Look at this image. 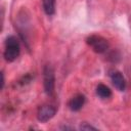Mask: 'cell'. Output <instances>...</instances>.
<instances>
[{"mask_svg": "<svg viewBox=\"0 0 131 131\" xmlns=\"http://www.w3.org/2000/svg\"><path fill=\"white\" fill-rule=\"evenodd\" d=\"M80 129L81 130H96V127H94L92 125H89L88 123L84 122V123H82L80 125Z\"/></svg>", "mask_w": 131, "mask_h": 131, "instance_id": "obj_9", "label": "cell"}, {"mask_svg": "<svg viewBox=\"0 0 131 131\" xmlns=\"http://www.w3.org/2000/svg\"><path fill=\"white\" fill-rule=\"evenodd\" d=\"M96 94H97V96H99L102 99H107L112 96V91L106 85L99 84L96 87Z\"/></svg>", "mask_w": 131, "mask_h": 131, "instance_id": "obj_8", "label": "cell"}, {"mask_svg": "<svg viewBox=\"0 0 131 131\" xmlns=\"http://www.w3.org/2000/svg\"><path fill=\"white\" fill-rule=\"evenodd\" d=\"M85 101H86V97L83 94H77L74 97H72L71 100L69 101V107L73 112H78L83 107Z\"/></svg>", "mask_w": 131, "mask_h": 131, "instance_id": "obj_6", "label": "cell"}, {"mask_svg": "<svg viewBox=\"0 0 131 131\" xmlns=\"http://www.w3.org/2000/svg\"><path fill=\"white\" fill-rule=\"evenodd\" d=\"M55 4H56V0H42L43 10L49 16L55 13Z\"/></svg>", "mask_w": 131, "mask_h": 131, "instance_id": "obj_7", "label": "cell"}, {"mask_svg": "<svg viewBox=\"0 0 131 131\" xmlns=\"http://www.w3.org/2000/svg\"><path fill=\"white\" fill-rule=\"evenodd\" d=\"M56 107L51 104H44L38 108L37 112V119L41 123H45L51 120L56 114Z\"/></svg>", "mask_w": 131, "mask_h": 131, "instance_id": "obj_4", "label": "cell"}, {"mask_svg": "<svg viewBox=\"0 0 131 131\" xmlns=\"http://www.w3.org/2000/svg\"><path fill=\"white\" fill-rule=\"evenodd\" d=\"M43 85L44 91L47 95L51 96L54 93V86H55V76L52 67L45 66L43 70Z\"/></svg>", "mask_w": 131, "mask_h": 131, "instance_id": "obj_3", "label": "cell"}, {"mask_svg": "<svg viewBox=\"0 0 131 131\" xmlns=\"http://www.w3.org/2000/svg\"><path fill=\"white\" fill-rule=\"evenodd\" d=\"M108 76H110V79H111L113 85L119 91H125L127 83H126V80H125V78L121 72H119L117 70H110Z\"/></svg>", "mask_w": 131, "mask_h": 131, "instance_id": "obj_5", "label": "cell"}, {"mask_svg": "<svg viewBox=\"0 0 131 131\" xmlns=\"http://www.w3.org/2000/svg\"><path fill=\"white\" fill-rule=\"evenodd\" d=\"M20 53V46L19 42L14 36H8L5 40V47H4V58L8 62L14 61Z\"/></svg>", "mask_w": 131, "mask_h": 131, "instance_id": "obj_1", "label": "cell"}, {"mask_svg": "<svg viewBox=\"0 0 131 131\" xmlns=\"http://www.w3.org/2000/svg\"><path fill=\"white\" fill-rule=\"evenodd\" d=\"M87 44L92 48V50L96 53H104L107 51L110 44L106 39L99 35H91L86 39Z\"/></svg>", "mask_w": 131, "mask_h": 131, "instance_id": "obj_2", "label": "cell"}]
</instances>
